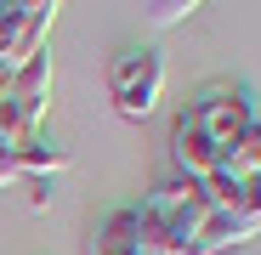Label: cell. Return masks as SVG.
<instances>
[{
    "instance_id": "cell-7",
    "label": "cell",
    "mask_w": 261,
    "mask_h": 255,
    "mask_svg": "<svg viewBox=\"0 0 261 255\" xmlns=\"http://www.w3.org/2000/svg\"><path fill=\"white\" fill-rule=\"evenodd\" d=\"M250 238H261V216H244V210H210L193 249L216 255V249H233V244H250Z\"/></svg>"
},
{
    "instance_id": "cell-5",
    "label": "cell",
    "mask_w": 261,
    "mask_h": 255,
    "mask_svg": "<svg viewBox=\"0 0 261 255\" xmlns=\"http://www.w3.org/2000/svg\"><path fill=\"white\" fill-rule=\"evenodd\" d=\"M51 29H57L51 0H0V68L17 74L34 51H46Z\"/></svg>"
},
{
    "instance_id": "cell-6",
    "label": "cell",
    "mask_w": 261,
    "mask_h": 255,
    "mask_svg": "<svg viewBox=\"0 0 261 255\" xmlns=\"http://www.w3.org/2000/svg\"><path fill=\"white\" fill-rule=\"evenodd\" d=\"M170 159H176V176H188V182H210L216 170L227 164V153L216 148V142L199 131L188 114H176V119H170Z\"/></svg>"
},
{
    "instance_id": "cell-3",
    "label": "cell",
    "mask_w": 261,
    "mask_h": 255,
    "mask_svg": "<svg viewBox=\"0 0 261 255\" xmlns=\"http://www.w3.org/2000/svg\"><path fill=\"white\" fill-rule=\"evenodd\" d=\"M85 255H182V249L159 233V221L142 204H119V210H108V216L91 227Z\"/></svg>"
},
{
    "instance_id": "cell-8",
    "label": "cell",
    "mask_w": 261,
    "mask_h": 255,
    "mask_svg": "<svg viewBox=\"0 0 261 255\" xmlns=\"http://www.w3.org/2000/svg\"><path fill=\"white\" fill-rule=\"evenodd\" d=\"M12 159H17V176H63V170L74 164V153H68L63 142H51L46 131H40V136H23Z\"/></svg>"
},
{
    "instance_id": "cell-10",
    "label": "cell",
    "mask_w": 261,
    "mask_h": 255,
    "mask_svg": "<svg viewBox=\"0 0 261 255\" xmlns=\"http://www.w3.org/2000/svg\"><path fill=\"white\" fill-rule=\"evenodd\" d=\"M199 6L193 0H159V6H142V17L153 23V29H176V23H188Z\"/></svg>"
},
{
    "instance_id": "cell-9",
    "label": "cell",
    "mask_w": 261,
    "mask_h": 255,
    "mask_svg": "<svg viewBox=\"0 0 261 255\" xmlns=\"http://www.w3.org/2000/svg\"><path fill=\"white\" fill-rule=\"evenodd\" d=\"M227 176H239V182H250V176H261V119L250 125V131L233 142V153H227Z\"/></svg>"
},
{
    "instance_id": "cell-2",
    "label": "cell",
    "mask_w": 261,
    "mask_h": 255,
    "mask_svg": "<svg viewBox=\"0 0 261 255\" xmlns=\"http://www.w3.org/2000/svg\"><path fill=\"white\" fill-rule=\"evenodd\" d=\"M182 114H188L222 153H233V142L261 119V102H255L250 85H239V79H216V85H204V91H199Z\"/></svg>"
},
{
    "instance_id": "cell-4",
    "label": "cell",
    "mask_w": 261,
    "mask_h": 255,
    "mask_svg": "<svg viewBox=\"0 0 261 255\" xmlns=\"http://www.w3.org/2000/svg\"><path fill=\"white\" fill-rule=\"evenodd\" d=\"M142 210L159 221V233L176 244V249H193V244H199V227H204V216H210V199H204L199 182L170 176V182H159L153 193H142Z\"/></svg>"
},
{
    "instance_id": "cell-11",
    "label": "cell",
    "mask_w": 261,
    "mask_h": 255,
    "mask_svg": "<svg viewBox=\"0 0 261 255\" xmlns=\"http://www.w3.org/2000/svg\"><path fill=\"white\" fill-rule=\"evenodd\" d=\"M182 255H204V249H182Z\"/></svg>"
},
{
    "instance_id": "cell-1",
    "label": "cell",
    "mask_w": 261,
    "mask_h": 255,
    "mask_svg": "<svg viewBox=\"0 0 261 255\" xmlns=\"http://www.w3.org/2000/svg\"><path fill=\"white\" fill-rule=\"evenodd\" d=\"M108 102H114L119 119L142 125V119L165 102V57L148 51V46L114 51V63H108Z\"/></svg>"
}]
</instances>
